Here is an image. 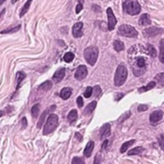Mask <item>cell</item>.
<instances>
[{"instance_id": "6da1fadb", "label": "cell", "mask_w": 164, "mask_h": 164, "mask_svg": "<svg viewBox=\"0 0 164 164\" xmlns=\"http://www.w3.org/2000/svg\"><path fill=\"white\" fill-rule=\"evenodd\" d=\"M129 61L133 72L136 77L143 75L148 68V59L150 57L147 48L142 45H134L129 50Z\"/></svg>"}, {"instance_id": "7a4b0ae2", "label": "cell", "mask_w": 164, "mask_h": 164, "mask_svg": "<svg viewBox=\"0 0 164 164\" xmlns=\"http://www.w3.org/2000/svg\"><path fill=\"white\" fill-rule=\"evenodd\" d=\"M59 125V117L55 113H50L47 117V120L45 122L44 128H43V134L47 135L49 133H53Z\"/></svg>"}, {"instance_id": "3957f363", "label": "cell", "mask_w": 164, "mask_h": 164, "mask_svg": "<svg viewBox=\"0 0 164 164\" xmlns=\"http://www.w3.org/2000/svg\"><path fill=\"white\" fill-rule=\"evenodd\" d=\"M127 76H128V70L126 68V66L122 64L119 65L116 68V72H115V76H114V84L116 86H121L122 84H124V83L127 80Z\"/></svg>"}, {"instance_id": "277c9868", "label": "cell", "mask_w": 164, "mask_h": 164, "mask_svg": "<svg viewBox=\"0 0 164 164\" xmlns=\"http://www.w3.org/2000/svg\"><path fill=\"white\" fill-rule=\"evenodd\" d=\"M123 8L124 11L131 16L138 15L141 11V6L139 5V3L137 1H133V0H125Z\"/></svg>"}, {"instance_id": "5b68a950", "label": "cell", "mask_w": 164, "mask_h": 164, "mask_svg": "<svg viewBox=\"0 0 164 164\" xmlns=\"http://www.w3.org/2000/svg\"><path fill=\"white\" fill-rule=\"evenodd\" d=\"M98 54H99L98 48L95 46H89V47L85 48L84 52L85 60L87 61V64L90 65H94L96 64L97 59H98Z\"/></svg>"}, {"instance_id": "8992f818", "label": "cell", "mask_w": 164, "mask_h": 164, "mask_svg": "<svg viewBox=\"0 0 164 164\" xmlns=\"http://www.w3.org/2000/svg\"><path fill=\"white\" fill-rule=\"evenodd\" d=\"M118 34L123 36H127V37H136L138 33L137 31L131 25L128 24H123L118 28Z\"/></svg>"}, {"instance_id": "52a82bcc", "label": "cell", "mask_w": 164, "mask_h": 164, "mask_svg": "<svg viewBox=\"0 0 164 164\" xmlns=\"http://www.w3.org/2000/svg\"><path fill=\"white\" fill-rule=\"evenodd\" d=\"M107 15H108V29L109 31H112L115 28V25L117 23V19L113 14V11L111 8H108L107 10Z\"/></svg>"}, {"instance_id": "ba28073f", "label": "cell", "mask_w": 164, "mask_h": 164, "mask_svg": "<svg viewBox=\"0 0 164 164\" xmlns=\"http://www.w3.org/2000/svg\"><path fill=\"white\" fill-rule=\"evenodd\" d=\"M164 32L163 29L161 28H158V27H150V28H147L143 31V34L145 36H157V35H160Z\"/></svg>"}, {"instance_id": "9c48e42d", "label": "cell", "mask_w": 164, "mask_h": 164, "mask_svg": "<svg viewBox=\"0 0 164 164\" xmlns=\"http://www.w3.org/2000/svg\"><path fill=\"white\" fill-rule=\"evenodd\" d=\"M87 76V68L84 65H80L75 72V79L82 81Z\"/></svg>"}, {"instance_id": "30bf717a", "label": "cell", "mask_w": 164, "mask_h": 164, "mask_svg": "<svg viewBox=\"0 0 164 164\" xmlns=\"http://www.w3.org/2000/svg\"><path fill=\"white\" fill-rule=\"evenodd\" d=\"M163 117V111L162 110H156L151 113L150 115V122L152 125H156L157 122H159Z\"/></svg>"}, {"instance_id": "8fae6325", "label": "cell", "mask_w": 164, "mask_h": 164, "mask_svg": "<svg viewBox=\"0 0 164 164\" xmlns=\"http://www.w3.org/2000/svg\"><path fill=\"white\" fill-rule=\"evenodd\" d=\"M56 109V106H51V107H49L47 109H45L43 112H42V114L41 115V118H40V121L39 123H37V129H41L42 127V125L45 123V118L47 117V114L49 112H51V111H54Z\"/></svg>"}, {"instance_id": "7c38bea8", "label": "cell", "mask_w": 164, "mask_h": 164, "mask_svg": "<svg viewBox=\"0 0 164 164\" xmlns=\"http://www.w3.org/2000/svg\"><path fill=\"white\" fill-rule=\"evenodd\" d=\"M83 22H77L74 24L72 28V34L74 37H81L83 36Z\"/></svg>"}, {"instance_id": "4fadbf2b", "label": "cell", "mask_w": 164, "mask_h": 164, "mask_svg": "<svg viewBox=\"0 0 164 164\" xmlns=\"http://www.w3.org/2000/svg\"><path fill=\"white\" fill-rule=\"evenodd\" d=\"M109 134H110V125L109 123H106L103 125V127L100 130V138L103 140Z\"/></svg>"}, {"instance_id": "5bb4252c", "label": "cell", "mask_w": 164, "mask_h": 164, "mask_svg": "<svg viewBox=\"0 0 164 164\" xmlns=\"http://www.w3.org/2000/svg\"><path fill=\"white\" fill-rule=\"evenodd\" d=\"M65 68L58 69L55 72V74L53 75V81L55 83H60L62 79L65 78Z\"/></svg>"}, {"instance_id": "9a60e30c", "label": "cell", "mask_w": 164, "mask_h": 164, "mask_svg": "<svg viewBox=\"0 0 164 164\" xmlns=\"http://www.w3.org/2000/svg\"><path fill=\"white\" fill-rule=\"evenodd\" d=\"M93 149H94V142H93V141H89V142H88V143L86 144V146H85V148H84V156L85 157H90L91 155H92Z\"/></svg>"}, {"instance_id": "2e32d148", "label": "cell", "mask_w": 164, "mask_h": 164, "mask_svg": "<svg viewBox=\"0 0 164 164\" xmlns=\"http://www.w3.org/2000/svg\"><path fill=\"white\" fill-rule=\"evenodd\" d=\"M72 94V88L71 87H65L62 88L60 92V97L62 99V100H67Z\"/></svg>"}, {"instance_id": "e0dca14e", "label": "cell", "mask_w": 164, "mask_h": 164, "mask_svg": "<svg viewBox=\"0 0 164 164\" xmlns=\"http://www.w3.org/2000/svg\"><path fill=\"white\" fill-rule=\"evenodd\" d=\"M151 23H152V21H151L150 19V17L148 14H143L140 18H139V25H141V26H147V25H150Z\"/></svg>"}, {"instance_id": "ac0fdd59", "label": "cell", "mask_w": 164, "mask_h": 164, "mask_svg": "<svg viewBox=\"0 0 164 164\" xmlns=\"http://www.w3.org/2000/svg\"><path fill=\"white\" fill-rule=\"evenodd\" d=\"M96 105H97V102H96V101H93V102H91L90 104H88L87 107L85 108L84 111V114H85V115H88V114H90V113H92L93 110H94L95 108H96Z\"/></svg>"}, {"instance_id": "d6986e66", "label": "cell", "mask_w": 164, "mask_h": 164, "mask_svg": "<svg viewBox=\"0 0 164 164\" xmlns=\"http://www.w3.org/2000/svg\"><path fill=\"white\" fill-rule=\"evenodd\" d=\"M25 77H26V75H25L24 72L19 71V72L17 73V89H18V88L20 87L21 83L25 79Z\"/></svg>"}, {"instance_id": "ffe728a7", "label": "cell", "mask_w": 164, "mask_h": 164, "mask_svg": "<svg viewBox=\"0 0 164 164\" xmlns=\"http://www.w3.org/2000/svg\"><path fill=\"white\" fill-rule=\"evenodd\" d=\"M156 82H150L147 85H145V86H142V87H140V88H138V91H139L140 93H142V92H146V91H148V90H151L152 88H154L155 86H156Z\"/></svg>"}, {"instance_id": "44dd1931", "label": "cell", "mask_w": 164, "mask_h": 164, "mask_svg": "<svg viewBox=\"0 0 164 164\" xmlns=\"http://www.w3.org/2000/svg\"><path fill=\"white\" fill-rule=\"evenodd\" d=\"M78 118V112L76 109H72L69 113H68V116H67V119L70 123H73L77 120Z\"/></svg>"}, {"instance_id": "7402d4cb", "label": "cell", "mask_w": 164, "mask_h": 164, "mask_svg": "<svg viewBox=\"0 0 164 164\" xmlns=\"http://www.w3.org/2000/svg\"><path fill=\"white\" fill-rule=\"evenodd\" d=\"M145 151V149L143 147H135L133 149H132L131 151H129L128 155L129 156H135V155H140L141 153H143Z\"/></svg>"}, {"instance_id": "603a6c76", "label": "cell", "mask_w": 164, "mask_h": 164, "mask_svg": "<svg viewBox=\"0 0 164 164\" xmlns=\"http://www.w3.org/2000/svg\"><path fill=\"white\" fill-rule=\"evenodd\" d=\"M53 86V84L50 81H46L45 83H43L42 84L40 85L39 90H42V91H48L49 89H51Z\"/></svg>"}, {"instance_id": "cb8c5ba5", "label": "cell", "mask_w": 164, "mask_h": 164, "mask_svg": "<svg viewBox=\"0 0 164 164\" xmlns=\"http://www.w3.org/2000/svg\"><path fill=\"white\" fill-rule=\"evenodd\" d=\"M32 1H33V0H27V2L25 3V5L22 7L21 12H20V14H19V17H22L28 12V10H29L30 6H31V4H32Z\"/></svg>"}, {"instance_id": "d4e9b609", "label": "cell", "mask_w": 164, "mask_h": 164, "mask_svg": "<svg viewBox=\"0 0 164 164\" xmlns=\"http://www.w3.org/2000/svg\"><path fill=\"white\" fill-rule=\"evenodd\" d=\"M113 47H114L115 51H117V52L123 51V50L125 49V45L121 41H114V42H113Z\"/></svg>"}, {"instance_id": "484cf974", "label": "cell", "mask_w": 164, "mask_h": 164, "mask_svg": "<svg viewBox=\"0 0 164 164\" xmlns=\"http://www.w3.org/2000/svg\"><path fill=\"white\" fill-rule=\"evenodd\" d=\"M134 142H135V140L134 139H133V140H130V141H127V142H125L122 146H121V149H120V152L123 154V153H125L126 151H127L132 145H133L134 144Z\"/></svg>"}, {"instance_id": "4316f807", "label": "cell", "mask_w": 164, "mask_h": 164, "mask_svg": "<svg viewBox=\"0 0 164 164\" xmlns=\"http://www.w3.org/2000/svg\"><path fill=\"white\" fill-rule=\"evenodd\" d=\"M155 81L157 82V84H159L160 86L164 85V73H158L155 76Z\"/></svg>"}, {"instance_id": "83f0119b", "label": "cell", "mask_w": 164, "mask_h": 164, "mask_svg": "<svg viewBox=\"0 0 164 164\" xmlns=\"http://www.w3.org/2000/svg\"><path fill=\"white\" fill-rule=\"evenodd\" d=\"M40 108H41V105L40 104H36L33 106V108L31 109V114L34 118L37 117V115H39L40 113Z\"/></svg>"}, {"instance_id": "f1b7e54d", "label": "cell", "mask_w": 164, "mask_h": 164, "mask_svg": "<svg viewBox=\"0 0 164 164\" xmlns=\"http://www.w3.org/2000/svg\"><path fill=\"white\" fill-rule=\"evenodd\" d=\"M159 49H160V52H159V60L164 64V40H161V41H160Z\"/></svg>"}, {"instance_id": "f546056e", "label": "cell", "mask_w": 164, "mask_h": 164, "mask_svg": "<svg viewBox=\"0 0 164 164\" xmlns=\"http://www.w3.org/2000/svg\"><path fill=\"white\" fill-rule=\"evenodd\" d=\"M147 51H148L150 57L155 58V57L157 56V50L155 49V47H154L153 45L148 44V45H147Z\"/></svg>"}, {"instance_id": "4dcf8cb0", "label": "cell", "mask_w": 164, "mask_h": 164, "mask_svg": "<svg viewBox=\"0 0 164 164\" xmlns=\"http://www.w3.org/2000/svg\"><path fill=\"white\" fill-rule=\"evenodd\" d=\"M20 25H17V26H16V27H12V28H10V29H6V30H3V31H1L0 33L1 34H11V33H16V32H17L19 29H20Z\"/></svg>"}, {"instance_id": "1f68e13d", "label": "cell", "mask_w": 164, "mask_h": 164, "mask_svg": "<svg viewBox=\"0 0 164 164\" xmlns=\"http://www.w3.org/2000/svg\"><path fill=\"white\" fill-rule=\"evenodd\" d=\"M64 60H65V61H66V62H71V61L74 60V54L71 53V52L66 53V54L64 56Z\"/></svg>"}, {"instance_id": "d6a6232c", "label": "cell", "mask_w": 164, "mask_h": 164, "mask_svg": "<svg viewBox=\"0 0 164 164\" xmlns=\"http://www.w3.org/2000/svg\"><path fill=\"white\" fill-rule=\"evenodd\" d=\"M72 164H85L84 158L79 157H75L72 159Z\"/></svg>"}, {"instance_id": "836d02e7", "label": "cell", "mask_w": 164, "mask_h": 164, "mask_svg": "<svg viewBox=\"0 0 164 164\" xmlns=\"http://www.w3.org/2000/svg\"><path fill=\"white\" fill-rule=\"evenodd\" d=\"M102 161H103V157H102V156H101V153H98L96 155L95 158H94L93 164H101V163H102Z\"/></svg>"}, {"instance_id": "e575fe53", "label": "cell", "mask_w": 164, "mask_h": 164, "mask_svg": "<svg viewBox=\"0 0 164 164\" xmlns=\"http://www.w3.org/2000/svg\"><path fill=\"white\" fill-rule=\"evenodd\" d=\"M93 91V89H92V87H90V86H88L86 89H85V91H84V97L85 98H89L91 95H92V92Z\"/></svg>"}, {"instance_id": "d590c367", "label": "cell", "mask_w": 164, "mask_h": 164, "mask_svg": "<svg viewBox=\"0 0 164 164\" xmlns=\"http://www.w3.org/2000/svg\"><path fill=\"white\" fill-rule=\"evenodd\" d=\"M158 144L160 146V148L164 151V134H160L158 136Z\"/></svg>"}, {"instance_id": "8d00e7d4", "label": "cell", "mask_w": 164, "mask_h": 164, "mask_svg": "<svg viewBox=\"0 0 164 164\" xmlns=\"http://www.w3.org/2000/svg\"><path fill=\"white\" fill-rule=\"evenodd\" d=\"M94 95H95V97H99L101 94H102V90H101V87L99 86V85H96L95 87H94Z\"/></svg>"}, {"instance_id": "74e56055", "label": "cell", "mask_w": 164, "mask_h": 164, "mask_svg": "<svg viewBox=\"0 0 164 164\" xmlns=\"http://www.w3.org/2000/svg\"><path fill=\"white\" fill-rule=\"evenodd\" d=\"M138 111L139 112H141V111H145V110H147L148 109V106L147 105H140L139 107H138Z\"/></svg>"}, {"instance_id": "f35d334b", "label": "cell", "mask_w": 164, "mask_h": 164, "mask_svg": "<svg viewBox=\"0 0 164 164\" xmlns=\"http://www.w3.org/2000/svg\"><path fill=\"white\" fill-rule=\"evenodd\" d=\"M77 104L79 106V108H82L84 106V101H83V98L82 97H78L77 98Z\"/></svg>"}, {"instance_id": "ab89813d", "label": "cell", "mask_w": 164, "mask_h": 164, "mask_svg": "<svg viewBox=\"0 0 164 164\" xmlns=\"http://www.w3.org/2000/svg\"><path fill=\"white\" fill-rule=\"evenodd\" d=\"M83 10V4H78L77 7H76V14H79V12Z\"/></svg>"}, {"instance_id": "60d3db41", "label": "cell", "mask_w": 164, "mask_h": 164, "mask_svg": "<svg viewBox=\"0 0 164 164\" xmlns=\"http://www.w3.org/2000/svg\"><path fill=\"white\" fill-rule=\"evenodd\" d=\"M22 123H23V127H22V129H25V128H26V126H27V119L25 118V117L22 118Z\"/></svg>"}, {"instance_id": "b9f144b4", "label": "cell", "mask_w": 164, "mask_h": 164, "mask_svg": "<svg viewBox=\"0 0 164 164\" xmlns=\"http://www.w3.org/2000/svg\"><path fill=\"white\" fill-rule=\"evenodd\" d=\"M75 136L77 137V139H78L79 141H82V140H83V137H82V135H81L79 133H76V134H75Z\"/></svg>"}, {"instance_id": "7bdbcfd3", "label": "cell", "mask_w": 164, "mask_h": 164, "mask_svg": "<svg viewBox=\"0 0 164 164\" xmlns=\"http://www.w3.org/2000/svg\"><path fill=\"white\" fill-rule=\"evenodd\" d=\"M108 144H109V141H108V140H105V141L103 142V144H102V149H106L107 146H108Z\"/></svg>"}, {"instance_id": "ee69618b", "label": "cell", "mask_w": 164, "mask_h": 164, "mask_svg": "<svg viewBox=\"0 0 164 164\" xmlns=\"http://www.w3.org/2000/svg\"><path fill=\"white\" fill-rule=\"evenodd\" d=\"M122 97H124V94H119V95H117V96L115 97V100H116V101H119Z\"/></svg>"}, {"instance_id": "f6af8a7d", "label": "cell", "mask_w": 164, "mask_h": 164, "mask_svg": "<svg viewBox=\"0 0 164 164\" xmlns=\"http://www.w3.org/2000/svg\"><path fill=\"white\" fill-rule=\"evenodd\" d=\"M5 11H6L5 9H3V10L1 11V12H0V17H2V16H3V15L5 14Z\"/></svg>"}, {"instance_id": "bcb514c9", "label": "cell", "mask_w": 164, "mask_h": 164, "mask_svg": "<svg viewBox=\"0 0 164 164\" xmlns=\"http://www.w3.org/2000/svg\"><path fill=\"white\" fill-rule=\"evenodd\" d=\"M5 114V111H3V110H0V117H1L2 115H4Z\"/></svg>"}, {"instance_id": "7dc6e473", "label": "cell", "mask_w": 164, "mask_h": 164, "mask_svg": "<svg viewBox=\"0 0 164 164\" xmlns=\"http://www.w3.org/2000/svg\"><path fill=\"white\" fill-rule=\"evenodd\" d=\"M5 1H6V0H0V5H2Z\"/></svg>"}, {"instance_id": "c3c4849f", "label": "cell", "mask_w": 164, "mask_h": 164, "mask_svg": "<svg viewBox=\"0 0 164 164\" xmlns=\"http://www.w3.org/2000/svg\"><path fill=\"white\" fill-rule=\"evenodd\" d=\"M17 1H18V0H12V4H15Z\"/></svg>"}, {"instance_id": "681fc988", "label": "cell", "mask_w": 164, "mask_h": 164, "mask_svg": "<svg viewBox=\"0 0 164 164\" xmlns=\"http://www.w3.org/2000/svg\"><path fill=\"white\" fill-rule=\"evenodd\" d=\"M84 1V0H79V3H80V4H83Z\"/></svg>"}]
</instances>
